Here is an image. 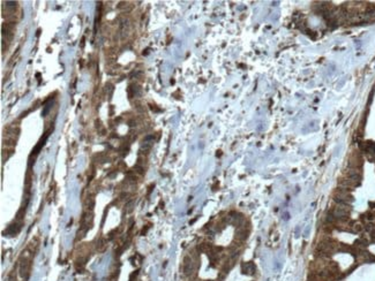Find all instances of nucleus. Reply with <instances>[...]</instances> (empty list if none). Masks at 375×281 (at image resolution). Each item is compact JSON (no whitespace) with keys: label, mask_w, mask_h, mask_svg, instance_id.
<instances>
[{"label":"nucleus","mask_w":375,"mask_h":281,"mask_svg":"<svg viewBox=\"0 0 375 281\" xmlns=\"http://www.w3.org/2000/svg\"><path fill=\"white\" fill-rule=\"evenodd\" d=\"M147 164V158L143 156H139V158H137V165H140V166H143L144 167V165Z\"/></svg>","instance_id":"f8f14e48"},{"label":"nucleus","mask_w":375,"mask_h":281,"mask_svg":"<svg viewBox=\"0 0 375 281\" xmlns=\"http://www.w3.org/2000/svg\"><path fill=\"white\" fill-rule=\"evenodd\" d=\"M81 46H82V47L84 46V37L82 38V43H81Z\"/></svg>","instance_id":"6ab92c4d"},{"label":"nucleus","mask_w":375,"mask_h":281,"mask_svg":"<svg viewBox=\"0 0 375 281\" xmlns=\"http://www.w3.org/2000/svg\"><path fill=\"white\" fill-rule=\"evenodd\" d=\"M212 247H214V246H211L210 243L203 242V243H201V244H199L196 249H197V251H199V252H206V253H208L211 249H212Z\"/></svg>","instance_id":"0eeeda50"},{"label":"nucleus","mask_w":375,"mask_h":281,"mask_svg":"<svg viewBox=\"0 0 375 281\" xmlns=\"http://www.w3.org/2000/svg\"><path fill=\"white\" fill-rule=\"evenodd\" d=\"M105 90H106V92L109 91V93H107V95H109V98H111V96H112V92H113V90H115V86L109 83V84H106V86H105Z\"/></svg>","instance_id":"9b49d317"},{"label":"nucleus","mask_w":375,"mask_h":281,"mask_svg":"<svg viewBox=\"0 0 375 281\" xmlns=\"http://www.w3.org/2000/svg\"><path fill=\"white\" fill-rule=\"evenodd\" d=\"M126 213H131L133 211V209H134V200H129V202H127L126 203Z\"/></svg>","instance_id":"9d476101"},{"label":"nucleus","mask_w":375,"mask_h":281,"mask_svg":"<svg viewBox=\"0 0 375 281\" xmlns=\"http://www.w3.org/2000/svg\"><path fill=\"white\" fill-rule=\"evenodd\" d=\"M127 92H128V98L132 99L134 97H139L141 95V88L136 83H132V84H129Z\"/></svg>","instance_id":"39448f33"},{"label":"nucleus","mask_w":375,"mask_h":281,"mask_svg":"<svg viewBox=\"0 0 375 281\" xmlns=\"http://www.w3.org/2000/svg\"><path fill=\"white\" fill-rule=\"evenodd\" d=\"M241 272L246 275H254L256 272V266L253 262H245L241 264Z\"/></svg>","instance_id":"20e7f679"},{"label":"nucleus","mask_w":375,"mask_h":281,"mask_svg":"<svg viewBox=\"0 0 375 281\" xmlns=\"http://www.w3.org/2000/svg\"><path fill=\"white\" fill-rule=\"evenodd\" d=\"M5 5H6V7L7 8H15L19 4H18V1H6Z\"/></svg>","instance_id":"ddd939ff"},{"label":"nucleus","mask_w":375,"mask_h":281,"mask_svg":"<svg viewBox=\"0 0 375 281\" xmlns=\"http://www.w3.org/2000/svg\"><path fill=\"white\" fill-rule=\"evenodd\" d=\"M248 235H249V228L246 226H240L236 231V240L239 242H244L248 238Z\"/></svg>","instance_id":"7ed1b4c3"},{"label":"nucleus","mask_w":375,"mask_h":281,"mask_svg":"<svg viewBox=\"0 0 375 281\" xmlns=\"http://www.w3.org/2000/svg\"><path fill=\"white\" fill-rule=\"evenodd\" d=\"M149 228H150V225H147L146 228H143L142 232H141V235H146V234H147V232H148V229H149Z\"/></svg>","instance_id":"dca6fc26"},{"label":"nucleus","mask_w":375,"mask_h":281,"mask_svg":"<svg viewBox=\"0 0 375 281\" xmlns=\"http://www.w3.org/2000/svg\"><path fill=\"white\" fill-rule=\"evenodd\" d=\"M52 130H53V128H51L50 130H47V132L45 133V134H44L43 137H42V138L40 139V142L37 143V145H36L35 148L32 149L31 153H30V156H29V157H32V158H36V157H37V154L40 153V151L42 150V148L44 146V144H45V142H46V139L49 138V136H50V133L52 132Z\"/></svg>","instance_id":"f257e3e1"},{"label":"nucleus","mask_w":375,"mask_h":281,"mask_svg":"<svg viewBox=\"0 0 375 281\" xmlns=\"http://www.w3.org/2000/svg\"><path fill=\"white\" fill-rule=\"evenodd\" d=\"M129 127H134V126H136V121L135 120H131V121L128 122Z\"/></svg>","instance_id":"f3484780"},{"label":"nucleus","mask_w":375,"mask_h":281,"mask_svg":"<svg viewBox=\"0 0 375 281\" xmlns=\"http://www.w3.org/2000/svg\"><path fill=\"white\" fill-rule=\"evenodd\" d=\"M137 275H139V270H136L135 272H133V273L129 275V281H135Z\"/></svg>","instance_id":"4468645a"},{"label":"nucleus","mask_w":375,"mask_h":281,"mask_svg":"<svg viewBox=\"0 0 375 281\" xmlns=\"http://www.w3.org/2000/svg\"><path fill=\"white\" fill-rule=\"evenodd\" d=\"M124 169V171H126V169H127V166H126L125 165V163H124V161H119L118 163V169Z\"/></svg>","instance_id":"2eb2a0df"},{"label":"nucleus","mask_w":375,"mask_h":281,"mask_svg":"<svg viewBox=\"0 0 375 281\" xmlns=\"http://www.w3.org/2000/svg\"><path fill=\"white\" fill-rule=\"evenodd\" d=\"M135 174L137 175H144V173H146V171H144V167L143 166H140V165H136V166H134L132 169Z\"/></svg>","instance_id":"1a4fd4ad"},{"label":"nucleus","mask_w":375,"mask_h":281,"mask_svg":"<svg viewBox=\"0 0 375 281\" xmlns=\"http://www.w3.org/2000/svg\"><path fill=\"white\" fill-rule=\"evenodd\" d=\"M22 225L23 222H19V221H14L13 224H11L7 227V229L4 232V234L11 235V236H16L22 229Z\"/></svg>","instance_id":"f03ea898"},{"label":"nucleus","mask_w":375,"mask_h":281,"mask_svg":"<svg viewBox=\"0 0 375 281\" xmlns=\"http://www.w3.org/2000/svg\"><path fill=\"white\" fill-rule=\"evenodd\" d=\"M150 108H151L153 111H155V112H159V111H161V110H158V108H156L155 105H150Z\"/></svg>","instance_id":"a211bd4d"},{"label":"nucleus","mask_w":375,"mask_h":281,"mask_svg":"<svg viewBox=\"0 0 375 281\" xmlns=\"http://www.w3.org/2000/svg\"><path fill=\"white\" fill-rule=\"evenodd\" d=\"M107 246H109V244H107V238L100 237L96 244V249L98 252H104V251L107 249Z\"/></svg>","instance_id":"423d86ee"},{"label":"nucleus","mask_w":375,"mask_h":281,"mask_svg":"<svg viewBox=\"0 0 375 281\" xmlns=\"http://www.w3.org/2000/svg\"><path fill=\"white\" fill-rule=\"evenodd\" d=\"M133 105H134V108H135L136 112H139V113H144V112H146V107L143 106V104L141 103V100L135 99L134 101H133Z\"/></svg>","instance_id":"6e6552de"}]
</instances>
